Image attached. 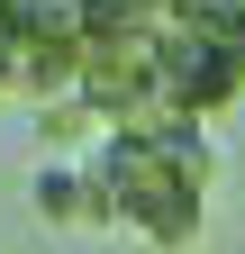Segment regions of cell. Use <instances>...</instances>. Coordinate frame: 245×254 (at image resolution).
Here are the masks:
<instances>
[{"mask_svg": "<svg viewBox=\"0 0 245 254\" xmlns=\"http://www.w3.org/2000/svg\"><path fill=\"white\" fill-rule=\"evenodd\" d=\"M9 91H18V73H9V64H0V100H9Z\"/></svg>", "mask_w": 245, "mask_h": 254, "instance_id": "4", "label": "cell"}, {"mask_svg": "<svg viewBox=\"0 0 245 254\" xmlns=\"http://www.w3.org/2000/svg\"><path fill=\"white\" fill-rule=\"evenodd\" d=\"M164 91L191 118H209V109L245 100V55L227 37H200V27H164Z\"/></svg>", "mask_w": 245, "mask_h": 254, "instance_id": "2", "label": "cell"}, {"mask_svg": "<svg viewBox=\"0 0 245 254\" xmlns=\"http://www.w3.org/2000/svg\"><path fill=\"white\" fill-rule=\"evenodd\" d=\"M27 200H37V218H46V227H109V218H100V190H91V164H82V154H55V164H37Z\"/></svg>", "mask_w": 245, "mask_h": 254, "instance_id": "3", "label": "cell"}, {"mask_svg": "<svg viewBox=\"0 0 245 254\" xmlns=\"http://www.w3.org/2000/svg\"><path fill=\"white\" fill-rule=\"evenodd\" d=\"M82 164H91V190H100L109 227H127V236L164 245V254L200 245V218H209L200 200H209V173H218L200 118L164 127V136H100Z\"/></svg>", "mask_w": 245, "mask_h": 254, "instance_id": "1", "label": "cell"}]
</instances>
